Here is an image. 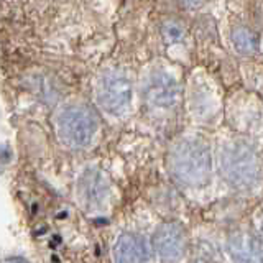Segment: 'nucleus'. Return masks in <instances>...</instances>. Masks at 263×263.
I'll use <instances>...</instances> for the list:
<instances>
[{
    "label": "nucleus",
    "instance_id": "1",
    "mask_svg": "<svg viewBox=\"0 0 263 263\" xmlns=\"http://www.w3.org/2000/svg\"><path fill=\"white\" fill-rule=\"evenodd\" d=\"M220 175L237 193L252 194L263 183V161L258 150L242 138L227 142L220 150Z\"/></svg>",
    "mask_w": 263,
    "mask_h": 263
},
{
    "label": "nucleus",
    "instance_id": "2",
    "mask_svg": "<svg viewBox=\"0 0 263 263\" xmlns=\"http://www.w3.org/2000/svg\"><path fill=\"white\" fill-rule=\"evenodd\" d=\"M170 171L181 186L204 187L212 175L209 145L196 137L179 140L170 153Z\"/></svg>",
    "mask_w": 263,
    "mask_h": 263
},
{
    "label": "nucleus",
    "instance_id": "3",
    "mask_svg": "<svg viewBox=\"0 0 263 263\" xmlns=\"http://www.w3.org/2000/svg\"><path fill=\"white\" fill-rule=\"evenodd\" d=\"M60 140L69 148H86L92 143L99 122L87 105H69L61 110L56 120Z\"/></svg>",
    "mask_w": 263,
    "mask_h": 263
},
{
    "label": "nucleus",
    "instance_id": "4",
    "mask_svg": "<svg viewBox=\"0 0 263 263\" xmlns=\"http://www.w3.org/2000/svg\"><path fill=\"white\" fill-rule=\"evenodd\" d=\"M110 181L104 171L89 166L81 173L76 183V199L86 214H102L110 204Z\"/></svg>",
    "mask_w": 263,
    "mask_h": 263
},
{
    "label": "nucleus",
    "instance_id": "5",
    "mask_svg": "<svg viewBox=\"0 0 263 263\" xmlns=\"http://www.w3.org/2000/svg\"><path fill=\"white\" fill-rule=\"evenodd\" d=\"M134 96L132 81L120 71H109L97 84V101L104 110L112 115H122L128 110Z\"/></svg>",
    "mask_w": 263,
    "mask_h": 263
},
{
    "label": "nucleus",
    "instance_id": "6",
    "mask_svg": "<svg viewBox=\"0 0 263 263\" xmlns=\"http://www.w3.org/2000/svg\"><path fill=\"white\" fill-rule=\"evenodd\" d=\"M153 252L160 263H181L187 253V235L175 222H166L153 235Z\"/></svg>",
    "mask_w": 263,
    "mask_h": 263
},
{
    "label": "nucleus",
    "instance_id": "7",
    "mask_svg": "<svg viewBox=\"0 0 263 263\" xmlns=\"http://www.w3.org/2000/svg\"><path fill=\"white\" fill-rule=\"evenodd\" d=\"M229 263H263V240L252 230H237L226 242Z\"/></svg>",
    "mask_w": 263,
    "mask_h": 263
},
{
    "label": "nucleus",
    "instance_id": "8",
    "mask_svg": "<svg viewBox=\"0 0 263 263\" xmlns=\"http://www.w3.org/2000/svg\"><path fill=\"white\" fill-rule=\"evenodd\" d=\"M143 96L146 102L156 109H171L179 101V84L173 74L158 69L148 78Z\"/></svg>",
    "mask_w": 263,
    "mask_h": 263
},
{
    "label": "nucleus",
    "instance_id": "9",
    "mask_svg": "<svg viewBox=\"0 0 263 263\" xmlns=\"http://www.w3.org/2000/svg\"><path fill=\"white\" fill-rule=\"evenodd\" d=\"M114 263H150V249L143 237L125 232L120 234L112 245Z\"/></svg>",
    "mask_w": 263,
    "mask_h": 263
},
{
    "label": "nucleus",
    "instance_id": "10",
    "mask_svg": "<svg viewBox=\"0 0 263 263\" xmlns=\"http://www.w3.org/2000/svg\"><path fill=\"white\" fill-rule=\"evenodd\" d=\"M232 43L238 53L250 54L258 49V36L250 28L238 27L232 33Z\"/></svg>",
    "mask_w": 263,
    "mask_h": 263
},
{
    "label": "nucleus",
    "instance_id": "11",
    "mask_svg": "<svg viewBox=\"0 0 263 263\" xmlns=\"http://www.w3.org/2000/svg\"><path fill=\"white\" fill-rule=\"evenodd\" d=\"M183 35H184V30H183V27H181L179 23H176V22L164 23V27H163V36L166 38L168 41H171V43H175V41H179L181 38H183Z\"/></svg>",
    "mask_w": 263,
    "mask_h": 263
},
{
    "label": "nucleus",
    "instance_id": "12",
    "mask_svg": "<svg viewBox=\"0 0 263 263\" xmlns=\"http://www.w3.org/2000/svg\"><path fill=\"white\" fill-rule=\"evenodd\" d=\"M204 0H183V5L186 8H197L202 5Z\"/></svg>",
    "mask_w": 263,
    "mask_h": 263
},
{
    "label": "nucleus",
    "instance_id": "13",
    "mask_svg": "<svg viewBox=\"0 0 263 263\" xmlns=\"http://www.w3.org/2000/svg\"><path fill=\"white\" fill-rule=\"evenodd\" d=\"M257 224H258V229H260V232L263 235V208L258 211V216H257Z\"/></svg>",
    "mask_w": 263,
    "mask_h": 263
},
{
    "label": "nucleus",
    "instance_id": "14",
    "mask_svg": "<svg viewBox=\"0 0 263 263\" xmlns=\"http://www.w3.org/2000/svg\"><path fill=\"white\" fill-rule=\"evenodd\" d=\"M4 263H28L25 258H20V257H10V258H7Z\"/></svg>",
    "mask_w": 263,
    "mask_h": 263
}]
</instances>
